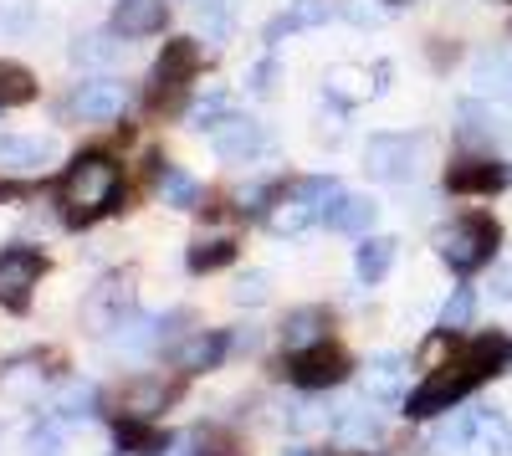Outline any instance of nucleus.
Here are the masks:
<instances>
[{"label": "nucleus", "mask_w": 512, "mask_h": 456, "mask_svg": "<svg viewBox=\"0 0 512 456\" xmlns=\"http://www.w3.org/2000/svg\"><path fill=\"white\" fill-rule=\"evenodd\" d=\"M507 364H512V339H507V334H477V339L456 344L451 359L436 364L431 375H425V385L405 395V416H410V421H436V416H446L451 405H461L477 385H487L492 375H502Z\"/></svg>", "instance_id": "f257e3e1"}, {"label": "nucleus", "mask_w": 512, "mask_h": 456, "mask_svg": "<svg viewBox=\"0 0 512 456\" xmlns=\"http://www.w3.org/2000/svg\"><path fill=\"white\" fill-rule=\"evenodd\" d=\"M113 200H118V164H113V159L88 154V159H77L72 170H67V180H62V205H67V221H72V226L98 221Z\"/></svg>", "instance_id": "f03ea898"}, {"label": "nucleus", "mask_w": 512, "mask_h": 456, "mask_svg": "<svg viewBox=\"0 0 512 456\" xmlns=\"http://www.w3.org/2000/svg\"><path fill=\"white\" fill-rule=\"evenodd\" d=\"M344 195L338 190L333 175H308V180H292L287 190L272 195L267 205V231L272 236H297V231H308L318 216H328V205Z\"/></svg>", "instance_id": "7ed1b4c3"}, {"label": "nucleus", "mask_w": 512, "mask_h": 456, "mask_svg": "<svg viewBox=\"0 0 512 456\" xmlns=\"http://www.w3.org/2000/svg\"><path fill=\"white\" fill-rule=\"evenodd\" d=\"M497 241H502V231H497L492 216H461V221H451L436 236V252H441V262L451 272L466 277V272H482L497 257Z\"/></svg>", "instance_id": "20e7f679"}, {"label": "nucleus", "mask_w": 512, "mask_h": 456, "mask_svg": "<svg viewBox=\"0 0 512 456\" xmlns=\"http://www.w3.org/2000/svg\"><path fill=\"white\" fill-rule=\"evenodd\" d=\"M420 159H425V144L415 134H374L364 144V175L384 185H410L420 175Z\"/></svg>", "instance_id": "39448f33"}, {"label": "nucleus", "mask_w": 512, "mask_h": 456, "mask_svg": "<svg viewBox=\"0 0 512 456\" xmlns=\"http://www.w3.org/2000/svg\"><path fill=\"white\" fill-rule=\"evenodd\" d=\"M134 313V277L128 272H108L88 298H82V328L88 334H113V328Z\"/></svg>", "instance_id": "423d86ee"}, {"label": "nucleus", "mask_w": 512, "mask_h": 456, "mask_svg": "<svg viewBox=\"0 0 512 456\" xmlns=\"http://www.w3.org/2000/svg\"><path fill=\"white\" fill-rule=\"evenodd\" d=\"M210 149H216L226 164H246L267 149V129L256 118H241V113H221L210 123Z\"/></svg>", "instance_id": "0eeeda50"}, {"label": "nucleus", "mask_w": 512, "mask_h": 456, "mask_svg": "<svg viewBox=\"0 0 512 456\" xmlns=\"http://www.w3.org/2000/svg\"><path fill=\"white\" fill-rule=\"evenodd\" d=\"M287 380L303 385V390H333V385L349 380V359L323 339V344H313V349H303V354H292Z\"/></svg>", "instance_id": "6e6552de"}, {"label": "nucleus", "mask_w": 512, "mask_h": 456, "mask_svg": "<svg viewBox=\"0 0 512 456\" xmlns=\"http://www.w3.org/2000/svg\"><path fill=\"white\" fill-rule=\"evenodd\" d=\"M41 272H47V262H41V252H31V246H11V252H0V303H6V308H26L31 287L41 282Z\"/></svg>", "instance_id": "1a4fd4ad"}, {"label": "nucleus", "mask_w": 512, "mask_h": 456, "mask_svg": "<svg viewBox=\"0 0 512 456\" xmlns=\"http://www.w3.org/2000/svg\"><path fill=\"white\" fill-rule=\"evenodd\" d=\"M128 108V93L108 77H93V82H77V93L67 98V113L77 123H113L118 113Z\"/></svg>", "instance_id": "9d476101"}, {"label": "nucleus", "mask_w": 512, "mask_h": 456, "mask_svg": "<svg viewBox=\"0 0 512 456\" xmlns=\"http://www.w3.org/2000/svg\"><path fill=\"white\" fill-rule=\"evenodd\" d=\"M466 456H512V421L502 410H472V431H466Z\"/></svg>", "instance_id": "9b49d317"}, {"label": "nucleus", "mask_w": 512, "mask_h": 456, "mask_svg": "<svg viewBox=\"0 0 512 456\" xmlns=\"http://www.w3.org/2000/svg\"><path fill=\"white\" fill-rule=\"evenodd\" d=\"M405 375H410V364L400 354H379L364 364V395L374 405H400L405 400Z\"/></svg>", "instance_id": "f8f14e48"}, {"label": "nucleus", "mask_w": 512, "mask_h": 456, "mask_svg": "<svg viewBox=\"0 0 512 456\" xmlns=\"http://www.w3.org/2000/svg\"><path fill=\"white\" fill-rule=\"evenodd\" d=\"M169 400H175V385H169L164 375H139V380H128L123 395H118V405L128 410V421H149V416H159Z\"/></svg>", "instance_id": "ddd939ff"}, {"label": "nucleus", "mask_w": 512, "mask_h": 456, "mask_svg": "<svg viewBox=\"0 0 512 456\" xmlns=\"http://www.w3.org/2000/svg\"><path fill=\"white\" fill-rule=\"evenodd\" d=\"M200 67V52H195V41H169L159 67H154V98H169V93H180L185 82L195 77Z\"/></svg>", "instance_id": "4468645a"}, {"label": "nucleus", "mask_w": 512, "mask_h": 456, "mask_svg": "<svg viewBox=\"0 0 512 456\" xmlns=\"http://www.w3.org/2000/svg\"><path fill=\"white\" fill-rule=\"evenodd\" d=\"M231 339L216 334V328H200V334H190L180 349H175V369H185V375H200V369H216L226 359Z\"/></svg>", "instance_id": "2eb2a0df"}, {"label": "nucleus", "mask_w": 512, "mask_h": 456, "mask_svg": "<svg viewBox=\"0 0 512 456\" xmlns=\"http://www.w3.org/2000/svg\"><path fill=\"white\" fill-rule=\"evenodd\" d=\"M328 308H292L287 318H282V344H287V354H303V349H313V344H323L328 339Z\"/></svg>", "instance_id": "dca6fc26"}, {"label": "nucleus", "mask_w": 512, "mask_h": 456, "mask_svg": "<svg viewBox=\"0 0 512 456\" xmlns=\"http://www.w3.org/2000/svg\"><path fill=\"white\" fill-rule=\"evenodd\" d=\"M52 139H0V175H36L52 164Z\"/></svg>", "instance_id": "f3484780"}, {"label": "nucleus", "mask_w": 512, "mask_h": 456, "mask_svg": "<svg viewBox=\"0 0 512 456\" xmlns=\"http://www.w3.org/2000/svg\"><path fill=\"white\" fill-rule=\"evenodd\" d=\"M446 185L461 190V195H487V190L507 185V164H492V159H461V164H451Z\"/></svg>", "instance_id": "a211bd4d"}, {"label": "nucleus", "mask_w": 512, "mask_h": 456, "mask_svg": "<svg viewBox=\"0 0 512 456\" xmlns=\"http://www.w3.org/2000/svg\"><path fill=\"white\" fill-rule=\"evenodd\" d=\"M374 216H379V205L369 200V195H338L333 205H328V231H344V236H369V226H374Z\"/></svg>", "instance_id": "6ab92c4d"}, {"label": "nucleus", "mask_w": 512, "mask_h": 456, "mask_svg": "<svg viewBox=\"0 0 512 456\" xmlns=\"http://www.w3.org/2000/svg\"><path fill=\"white\" fill-rule=\"evenodd\" d=\"M384 436V421L374 416V410H364V405H344L333 416V441L338 446H374Z\"/></svg>", "instance_id": "aec40b11"}, {"label": "nucleus", "mask_w": 512, "mask_h": 456, "mask_svg": "<svg viewBox=\"0 0 512 456\" xmlns=\"http://www.w3.org/2000/svg\"><path fill=\"white\" fill-rule=\"evenodd\" d=\"M477 88H482L492 103L512 108V52L492 47V52H482V57H477Z\"/></svg>", "instance_id": "412c9836"}, {"label": "nucleus", "mask_w": 512, "mask_h": 456, "mask_svg": "<svg viewBox=\"0 0 512 456\" xmlns=\"http://www.w3.org/2000/svg\"><path fill=\"white\" fill-rule=\"evenodd\" d=\"M164 26V0H118L113 6V31L118 36H149Z\"/></svg>", "instance_id": "4be33fe9"}, {"label": "nucleus", "mask_w": 512, "mask_h": 456, "mask_svg": "<svg viewBox=\"0 0 512 456\" xmlns=\"http://www.w3.org/2000/svg\"><path fill=\"white\" fill-rule=\"evenodd\" d=\"M395 236H364L359 241V252H354V272H359V282H384V272L395 267Z\"/></svg>", "instance_id": "5701e85b"}, {"label": "nucleus", "mask_w": 512, "mask_h": 456, "mask_svg": "<svg viewBox=\"0 0 512 456\" xmlns=\"http://www.w3.org/2000/svg\"><path fill=\"white\" fill-rule=\"evenodd\" d=\"M41 385H47V364H41V354H26V359L0 369V395L31 400V395H41Z\"/></svg>", "instance_id": "b1692460"}, {"label": "nucleus", "mask_w": 512, "mask_h": 456, "mask_svg": "<svg viewBox=\"0 0 512 456\" xmlns=\"http://www.w3.org/2000/svg\"><path fill=\"white\" fill-rule=\"evenodd\" d=\"M338 16V6H328V0H303V6H292V11H282L272 26H267V41H282V36H292V31H308V26H323V21H333Z\"/></svg>", "instance_id": "393cba45"}, {"label": "nucleus", "mask_w": 512, "mask_h": 456, "mask_svg": "<svg viewBox=\"0 0 512 456\" xmlns=\"http://www.w3.org/2000/svg\"><path fill=\"white\" fill-rule=\"evenodd\" d=\"M113 441H118V451H134V456H164L169 446V431H154V426H144V421H118L113 426Z\"/></svg>", "instance_id": "a878e982"}, {"label": "nucleus", "mask_w": 512, "mask_h": 456, "mask_svg": "<svg viewBox=\"0 0 512 456\" xmlns=\"http://www.w3.org/2000/svg\"><path fill=\"white\" fill-rule=\"evenodd\" d=\"M369 93H379V88L369 82L364 67H333V72H328V98H333V103L349 108V103H364Z\"/></svg>", "instance_id": "bb28decb"}, {"label": "nucleus", "mask_w": 512, "mask_h": 456, "mask_svg": "<svg viewBox=\"0 0 512 456\" xmlns=\"http://www.w3.org/2000/svg\"><path fill=\"white\" fill-rule=\"evenodd\" d=\"M159 200L175 205V211H195V205H200V185L185 170H175V164H164V170H159Z\"/></svg>", "instance_id": "cd10ccee"}, {"label": "nucleus", "mask_w": 512, "mask_h": 456, "mask_svg": "<svg viewBox=\"0 0 512 456\" xmlns=\"http://www.w3.org/2000/svg\"><path fill=\"white\" fill-rule=\"evenodd\" d=\"M31 98H36L31 72L16 67V62H0V108H26Z\"/></svg>", "instance_id": "c85d7f7f"}, {"label": "nucleus", "mask_w": 512, "mask_h": 456, "mask_svg": "<svg viewBox=\"0 0 512 456\" xmlns=\"http://www.w3.org/2000/svg\"><path fill=\"white\" fill-rule=\"evenodd\" d=\"M226 262H236V241H195L190 252H185V267L190 272H221Z\"/></svg>", "instance_id": "c756f323"}, {"label": "nucleus", "mask_w": 512, "mask_h": 456, "mask_svg": "<svg viewBox=\"0 0 512 456\" xmlns=\"http://www.w3.org/2000/svg\"><path fill=\"white\" fill-rule=\"evenodd\" d=\"M472 318H477V293L472 287H456V293L446 298V308H441V328L446 334H461V328H472Z\"/></svg>", "instance_id": "7c9ffc66"}, {"label": "nucleus", "mask_w": 512, "mask_h": 456, "mask_svg": "<svg viewBox=\"0 0 512 456\" xmlns=\"http://www.w3.org/2000/svg\"><path fill=\"white\" fill-rule=\"evenodd\" d=\"M231 16H236V0H200L195 6V21H200V31L210 41H221L231 31Z\"/></svg>", "instance_id": "2f4dec72"}, {"label": "nucleus", "mask_w": 512, "mask_h": 456, "mask_svg": "<svg viewBox=\"0 0 512 456\" xmlns=\"http://www.w3.org/2000/svg\"><path fill=\"white\" fill-rule=\"evenodd\" d=\"M466 431H472V410H461V416L441 421L425 446H431V451H451V446H456V451H461V446H466Z\"/></svg>", "instance_id": "473e14b6"}, {"label": "nucleus", "mask_w": 512, "mask_h": 456, "mask_svg": "<svg viewBox=\"0 0 512 456\" xmlns=\"http://www.w3.org/2000/svg\"><path fill=\"white\" fill-rule=\"evenodd\" d=\"M72 57L77 62H118L123 57V41H113V36H88V41H77V47H72Z\"/></svg>", "instance_id": "72a5a7b5"}, {"label": "nucleus", "mask_w": 512, "mask_h": 456, "mask_svg": "<svg viewBox=\"0 0 512 456\" xmlns=\"http://www.w3.org/2000/svg\"><path fill=\"white\" fill-rule=\"evenodd\" d=\"M267 293H272V277H267V272H246V277L231 287V303L256 308V303H267Z\"/></svg>", "instance_id": "f704fd0d"}, {"label": "nucleus", "mask_w": 512, "mask_h": 456, "mask_svg": "<svg viewBox=\"0 0 512 456\" xmlns=\"http://www.w3.org/2000/svg\"><path fill=\"white\" fill-rule=\"evenodd\" d=\"M88 405H93V390H88V385H67L52 410H57L62 421H77V416H88Z\"/></svg>", "instance_id": "c9c22d12"}, {"label": "nucleus", "mask_w": 512, "mask_h": 456, "mask_svg": "<svg viewBox=\"0 0 512 456\" xmlns=\"http://www.w3.org/2000/svg\"><path fill=\"white\" fill-rule=\"evenodd\" d=\"M231 451H236L231 431H216V426H200L195 431V456H231Z\"/></svg>", "instance_id": "e433bc0d"}, {"label": "nucleus", "mask_w": 512, "mask_h": 456, "mask_svg": "<svg viewBox=\"0 0 512 456\" xmlns=\"http://www.w3.org/2000/svg\"><path fill=\"white\" fill-rule=\"evenodd\" d=\"M226 113V98L221 93H210V98H200L195 108H190V123H195V129H205V123H216Z\"/></svg>", "instance_id": "4c0bfd02"}, {"label": "nucleus", "mask_w": 512, "mask_h": 456, "mask_svg": "<svg viewBox=\"0 0 512 456\" xmlns=\"http://www.w3.org/2000/svg\"><path fill=\"white\" fill-rule=\"evenodd\" d=\"M344 16H349L354 26H379V11H369L364 0H349V6H344Z\"/></svg>", "instance_id": "58836bf2"}, {"label": "nucleus", "mask_w": 512, "mask_h": 456, "mask_svg": "<svg viewBox=\"0 0 512 456\" xmlns=\"http://www.w3.org/2000/svg\"><path fill=\"white\" fill-rule=\"evenodd\" d=\"M492 293L512 303V267H497V277H492Z\"/></svg>", "instance_id": "ea45409f"}, {"label": "nucleus", "mask_w": 512, "mask_h": 456, "mask_svg": "<svg viewBox=\"0 0 512 456\" xmlns=\"http://www.w3.org/2000/svg\"><path fill=\"white\" fill-rule=\"evenodd\" d=\"M267 77H272V67H256V72H251V88H256V93H267V88H272Z\"/></svg>", "instance_id": "a19ab883"}, {"label": "nucleus", "mask_w": 512, "mask_h": 456, "mask_svg": "<svg viewBox=\"0 0 512 456\" xmlns=\"http://www.w3.org/2000/svg\"><path fill=\"white\" fill-rule=\"evenodd\" d=\"M231 349H256V328H241V334L231 339Z\"/></svg>", "instance_id": "79ce46f5"}, {"label": "nucleus", "mask_w": 512, "mask_h": 456, "mask_svg": "<svg viewBox=\"0 0 512 456\" xmlns=\"http://www.w3.org/2000/svg\"><path fill=\"white\" fill-rule=\"evenodd\" d=\"M507 185H512V164H507Z\"/></svg>", "instance_id": "37998d69"}]
</instances>
